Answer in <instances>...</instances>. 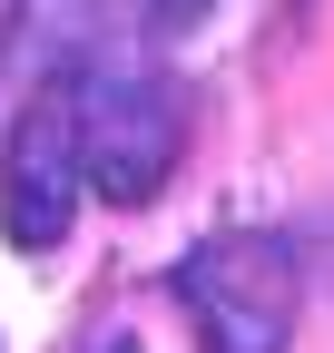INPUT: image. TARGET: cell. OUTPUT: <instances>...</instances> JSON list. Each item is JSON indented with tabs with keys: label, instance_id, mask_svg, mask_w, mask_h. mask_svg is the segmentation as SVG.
<instances>
[{
	"label": "cell",
	"instance_id": "6da1fadb",
	"mask_svg": "<svg viewBox=\"0 0 334 353\" xmlns=\"http://www.w3.org/2000/svg\"><path fill=\"white\" fill-rule=\"evenodd\" d=\"M177 304L197 314V343L206 353H285V343H295V304H305L295 245L266 236V226L206 236L177 265Z\"/></svg>",
	"mask_w": 334,
	"mask_h": 353
},
{
	"label": "cell",
	"instance_id": "7a4b0ae2",
	"mask_svg": "<svg viewBox=\"0 0 334 353\" xmlns=\"http://www.w3.org/2000/svg\"><path fill=\"white\" fill-rule=\"evenodd\" d=\"M69 128H79V167L108 206H148L177 167V99L138 69H69L59 79Z\"/></svg>",
	"mask_w": 334,
	"mask_h": 353
},
{
	"label": "cell",
	"instance_id": "3957f363",
	"mask_svg": "<svg viewBox=\"0 0 334 353\" xmlns=\"http://www.w3.org/2000/svg\"><path fill=\"white\" fill-rule=\"evenodd\" d=\"M79 196H89V167H79L69 99H59V79H50V88L10 118V138H0V226H10L20 255H50L59 226L79 216Z\"/></svg>",
	"mask_w": 334,
	"mask_h": 353
},
{
	"label": "cell",
	"instance_id": "277c9868",
	"mask_svg": "<svg viewBox=\"0 0 334 353\" xmlns=\"http://www.w3.org/2000/svg\"><path fill=\"white\" fill-rule=\"evenodd\" d=\"M217 0H148V20H167V30H187V20H206Z\"/></svg>",
	"mask_w": 334,
	"mask_h": 353
}]
</instances>
